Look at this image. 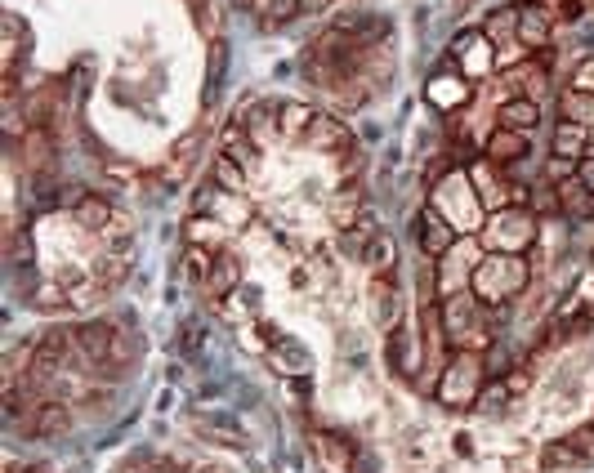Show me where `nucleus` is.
<instances>
[{
	"mask_svg": "<svg viewBox=\"0 0 594 473\" xmlns=\"http://www.w3.org/2000/svg\"><path fill=\"white\" fill-rule=\"evenodd\" d=\"M532 282V268L523 255H483L469 273V291L487 304H505V299L523 295Z\"/></svg>",
	"mask_w": 594,
	"mask_h": 473,
	"instance_id": "1",
	"label": "nucleus"
},
{
	"mask_svg": "<svg viewBox=\"0 0 594 473\" xmlns=\"http://www.w3.org/2000/svg\"><path fill=\"white\" fill-rule=\"evenodd\" d=\"M434 210L456 228V233H483V224H487V206H483V197H478L474 179H469L465 170H452L447 179L434 183Z\"/></svg>",
	"mask_w": 594,
	"mask_h": 473,
	"instance_id": "2",
	"label": "nucleus"
},
{
	"mask_svg": "<svg viewBox=\"0 0 594 473\" xmlns=\"http://www.w3.org/2000/svg\"><path fill=\"white\" fill-rule=\"evenodd\" d=\"M478 241L487 246V255H523V250L536 241V219L528 206H505V210H492L483 224Z\"/></svg>",
	"mask_w": 594,
	"mask_h": 473,
	"instance_id": "3",
	"label": "nucleus"
},
{
	"mask_svg": "<svg viewBox=\"0 0 594 473\" xmlns=\"http://www.w3.org/2000/svg\"><path fill=\"white\" fill-rule=\"evenodd\" d=\"M483 375H487L483 353H478V349L456 353L452 362H447V371H443V380H438V389H434L438 402H443V407H452V411L474 407L478 393H483Z\"/></svg>",
	"mask_w": 594,
	"mask_h": 473,
	"instance_id": "4",
	"label": "nucleus"
},
{
	"mask_svg": "<svg viewBox=\"0 0 594 473\" xmlns=\"http://www.w3.org/2000/svg\"><path fill=\"white\" fill-rule=\"evenodd\" d=\"M465 175L474 179V188H478V197H483L487 215H492V210L523 206V201H528V192H523V188H510V183L496 175V161H487V157H483V161H469Z\"/></svg>",
	"mask_w": 594,
	"mask_h": 473,
	"instance_id": "5",
	"label": "nucleus"
},
{
	"mask_svg": "<svg viewBox=\"0 0 594 473\" xmlns=\"http://www.w3.org/2000/svg\"><path fill=\"white\" fill-rule=\"evenodd\" d=\"M438 322H443V335L452 344H469V335L478 331V295L474 291L447 295L443 308H438Z\"/></svg>",
	"mask_w": 594,
	"mask_h": 473,
	"instance_id": "6",
	"label": "nucleus"
},
{
	"mask_svg": "<svg viewBox=\"0 0 594 473\" xmlns=\"http://www.w3.org/2000/svg\"><path fill=\"white\" fill-rule=\"evenodd\" d=\"M27 415H32V420H23V433L27 438H36V442H54V438H63V433L72 429V407H67V402L45 398V402H36Z\"/></svg>",
	"mask_w": 594,
	"mask_h": 473,
	"instance_id": "7",
	"label": "nucleus"
},
{
	"mask_svg": "<svg viewBox=\"0 0 594 473\" xmlns=\"http://www.w3.org/2000/svg\"><path fill=\"white\" fill-rule=\"evenodd\" d=\"M452 59H461V76H487L492 72V41L478 32H461L452 41Z\"/></svg>",
	"mask_w": 594,
	"mask_h": 473,
	"instance_id": "8",
	"label": "nucleus"
},
{
	"mask_svg": "<svg viewBox=\"0 0 594 473\" xmlns=\"http://www.w3.org/2000/svg\"><path fill=\"white\" fill-rule=\"evenodd\" d=\"M304 143H309L313 152H335V157H344V152H353V130H344V121H335V117H313Z\"/></svg>",
	"mask_w": 594,
	"mask_h": 473,
	"instance_id": "9",
	"label": "nucleus"
},
{
	"mask_svg": "<svg viewBox=\"0 0 594 473\" xmlns=\"http://www.w3.org/2000/svg\"><path fill=\"white\" fill-rule=\"evenodd\" d=\"M554 14L545 5H519V45L528 50H550Z\"/></svg>",
	"mask_w": 594,
	"mask_h": 473,
	"instance_id": "10",
	"label": "nucleus"
},
{
	"mask_svg": "<svg viewBox=\"0 0 594 473\" xmlns=\"http://www.w3.org/2000/svg\"><path fill=\"white\" fill-rule=\"evenodd\" d=\"M416 237H420V250H425L429 259H443L447 250L456 246V228L447 224V219L438 215V210H425V215H420V228H416Z\"/></svg>",
	"mask_w": 594,
	"mask_h": 473,
	"instance_id": "11",
	"label": "nucleus"
},
{
	"mask_svg": "<svg viewBox=\"0 0 594 473\" xmlns=\"http://www.w3.org/2000/svg\"><path fill=\"white\" fill-rule=\"evenodd\" d=\"M425 94H429V103H434V108L456 112V108H465V103H469V76L438 72V76H429Z\"/></svg>",
	"mask_w": 594,
	"mask_h": 473,
	"instance_id": "12",
	"label": "nucleus"
},
{
	"mask_svg": "<svg viewBox=\"0 0 594 473\" xmlns=\"http://www.w3.org/2000/svg\"><path fill=\"white\" fill-rule=\"evenodd\" d=\"M72 210H76V219H81V228H90V233H108V224H126V219L117 215V206H112L108 197H99V192H85Z\"/></svg>",
	"mask_w": 594,
	"mask_h": 473,
	"instance_id": "13",
	"label": "nucleus"
},
{
	"mask_svg": "<svg viewBox=\"0 0 594 473\" xmlns=\"http://www.w3.org/2000/svg\"><path fill=\"white\" fill-rule=\"evenodd\" d=\"M483 157L496 161V166H510V161L528 157V134L523 130H492L483 143Z\"/></svg>",
	"mask_w": 594,
	"mask_h": 473,
	"instance_id": "14",
	"label": "nucleus"
},
{
	"mask_svg": "<svg viewBox=\"0 0 594 473\" xmlns=\"http://www.w3.org/2000/svg\"><path fill=\"white\" fill-rule=\"evenodd\" d=\"M23 161H27L32 175H50V170H54V130H36V125H27Z\"/></svg>",
	"mask_w": 594,
	"mask_h": 473,
	"instance_id": "15",
	"label": "nucleus"
},
{
	"mask_svg": "<svg viewBox=\"0 0 594 473\" xmlns=\"http://www.w3.org/2000/svg\"><path fill=\"white\" fill-rule=\"evenodd\" d=\"M389 366H394L398 375H416L420 371V344H416V335H411L407 326H394V331H389Z\"/></svg>",
	"mask_w": 594,
	"mask_h": 473,
	"instance_id": "16",
	"label": "nucleus"
},
{
	"mask_svg": "<svg viewBox=\"0 0 594 473\" xmlns=\"http://www.w3.org/2000/svg\"><path fill=\"white\" fill-rule=\"evenodd\" d=\"M554 201H559L568 215H577V219H590V215H594V192L586 188V183H581V175L554 183Z\"/></svg>",
	"mask_w": 594,
	"mask_h": 473,
	"instance_id": "17",
	"label": "nucleus"
},
{
	"mask_svg": "<svg viewBox=\"0 0 594 473\" xmlns=\"http://www.w3.org/2000/svg\"><path fill=\"white\" fill-rule=\"evenodd\" d=\"M586 152H590V125L559 121V130H554V157L559 161H581Z\"/></svg>",
	"mask_w": 594,
	"mask_h": 473,
	"instance_id": "18",
	"label": "nucleus"
},
{
	"mask_svg": "<svg viewBox=\"0 0 594 473\" xmlns=\"http://www.w3.org/2000/svg\"><path fill=\"white\" fill-rule=\"evenodd\" d=\"M362 210H367V206H362V192H358V188H340V192L331 197L327 215H331V224L340 228V233H349V228L362 219Z\"/></svg>",
	"mask_w": 594,
	"mask_h": 473,
	"instance_id": "19",
	"label": "nucleus"
},
{
	"mask_svg": "<svg viewBox=\"0 0 594 473\" xmlns=\"http://www.w3.org/2000/svg\"><path fill=\"white\" fill-rule=\"evenodd\" d=\"M367 273H394V264H398V246H394V237H385V233H376L367 241V250H362V259H358Z\"/></svg>",
	"mask_w": 594,
	"mask_h": 473,
	"instance_id": "20",
	"label": "nucleus"
},
{
	"mask_svg": "<svg viewBox=\"0 0 594 473\" xmlns=\"http://www.w3.org/2000/svg\"><path fill=\"white\" fill-rule=\"evenodd\" d=\"M371 313H376V322H398V282L389 273H380L376 282H371Z\"/></svg>",
	"mask_w": 594,
	"mask_h": 473,
	"instance_id": "21",
	"label": "nucleus"
},
{
	"mask_svg": "<svg viewBox=\"0 0 594 473\" xmlns=\"http://www.w3.org/2000/svg\"><path fill=\"white\" fill-rule=\"evenodd\" d=\"M313 117H318V112H313L309 103H282V108H277V134H282V139H304Z\"/></svg>",
	"mask_w": 594,
	"mask_h": 473,
	"instance_id": "22",
	"label": "nucleus"
},
{
	"mask_svg": "<svg viewBox=\"0 0 594 473\" xmlns=\"http://www.w3.org/2000/svg\"><path fill=\"white\" fill-rule=\"evenodd\" d=\"M219 152H224V157H233V161H242L246 170H251L255 161H260V143H255L251 134H246L242 125H237V121L228 125V130H224V148H219Z\"/></svg>",
	"mask_w": 594,
	"mask_h": 473,
	"instance_id": "23",
	"label": "nucleus"
},
{
	"mask_svg": "<svg viewBox=\"0 0 594 473\" xmlns=\"http://www.w3.org/2000/svg\"><path fill=\"white\" fill-rule=\"evenodd\" d=\"M536 121H541V103H536V99L501 103V125H505V130H532Z\"/></svg>",
	"mask_w": 594,
	"mask_h": 473,
	"instance_id": "24",
	"label": "nucleus"
},
{
	"mask_svg": "<svg viewBox=\"0 0 594 473\" xmlns=\"http://www.w3.org/2000/svg\"><path fill=\"white\" fill-rule=\"evenodd\" d=\"M483 36L496 45V50H501V41H510V36H514V41H519V5H505V9H496V14L487 18Z\"/></svg>",
	"mask_w": 594,
	"mask_h": 473,
	"instance_id": "25",
	"label": "nucleus"
},
{
	"mask_svg": "<svg viewBox=\"0 0 594 473\" xmlns=\"http://www.w3.org/2000/svg\"><path fill=\"white\" fill-rule=\"evenodd\" d=\"M215 259H219V250H210V246H184L179 268H184L188 282H206V277L215 273Z\"/></svg>",
	"mask_w": 594,
	"mask_h": 473,
	"instance_id": "26",
	"label": "nucleus"
},
{
	"mask_svg": "<svg viewBox=\"0 0 594 473\" xmlns=\"http://www.w3.org/2000/svg\"><path fill=\"white\" fill-rule=\"evenodd\" d=\"M242 282V268H237V259L233 255H224V250H219V259H215V273L206 277V286H210V295H233V286Z\"/></svg>",
	"mask_w": 594,
	"mask_h": 473,
	"instance_id": "27",
	"label": "nucleus"
},
{
	"mask_svg": "<svg viewBox=\"0 0 594 473\" xmlns=\"http://www.w3.org/2000/svg\"><path fill=\"white\" fill-rule=\"evenodd\" d=\"M197 433L210 442H219V447H233V451L246 447V433L237 429L233 420H197Z\"/></svg>",
	"mask_w": 594,
	"mask_h": 473,
	"instance_id": "28",
	"label": "nucleus"
},
{
	"mask_svg": "<svg viewBox=\"0 0 594 473\" xmlns=\"http://www.w3.org/2000/svg\"><path fill=\"white\" fill-rule=\"evenodd\" d=\"M215 183L224 192H246V183H251V170L242 166V161H233V157H224V152H219L215 157Z\"/></svg>",
	"mask_w": 594,
	"mask_h": 473,
	"instance_id": "29",
	"label": "nucleus"
},
{
	"mask_svg": "<svg viewBox=\"0 0 594 473\" xmlns=\"http://www.w3.org/2000/svg\"><path fill=\"white\" fill-rule=\"evenodd\" d=\"M184 237H188V246H210V250H219V241H224V228H219V219L193 215V219L184 224Z\"/></svg>",
	"mask_w": 594,
	"mask_h": 473,
	"instance_id": "30",
	"label": "nucleus"
},
{
	"mask_svg": "<svg viewBox=\"0 0 594 473\" xmlns=\"http://www.w3.org/2000/svg\"><path fill=\"white\" fill-rule=\"evenodd\" d=\"M559 456L594 460V424H590V429H577V433H568V438H563V442H554V447H550V460H559Z\"/></svg>",
	"mask_w": 594,
	"mask_h": 473,
	"instance_id": "31",
	"label": "nucleus"
},
{
	"mask_svg": "<svg viewBox=\"0 0 594 473\" xmlns=\"http://www.w3.org/2000/svg\"><path fill=\"white\" fill-rule=\"evenodd\" d=\"M563 108V121H577V125H594V94H581V90H568L559 99Z\"/></svg>",
	"mask_w": 594,
	"mask_h": 473,
	"instance_id": "32",
	"label": "nucleus"
},
{
	"mask_svg": "<svg viewBox=\"0 0 594 473\" xmlns=\"http://www.w3.org/2000/svg\"><path fill=\"white\" fill-rule=\"evenodd\" d=\"M18 54H23V23L9 14L5 18V72H18Z\"/></svg>",
	"mask_w": 594,
	"mask_h": 473,
	"instance_id": "33",
	"label": "nucleus"
},
{
	"mask_svg": "<svg viewBox=\"0 0 594 473\" xmlns=\"http://www.w3.org/2000/svg\"><path fill=\"white\" fill-rule=\"evenodd\" d=\"M295 9H300V0H260V23L264 27H282Z\"/></svg>",
	"mask_w": 594,
	"mask_h": 473,
	"instance_id": "34",
	"label": "nucleus"
},
{
	"mask_svg": "<svg viewBox=\"0 0 594 473\" xmlns=\"http://www.w3.org/2000/svg\"><path fill=\"white\" fill-rule=\"evenodd\" d=\"M67 299H72V295H67V291H63V286L45 282V286H41V291H36V308H41V313H59V308L67 304Z\"/></svg>",
	"mask_w": 594,
	"mask_h": 473,
	"instance_id": "35",
	"label": "nucleus"
},
{
	"mask_svg": "<svg viewBox=\"0 0 594 473\" xmlns=\"http://www.w3.org/2000/svg\"><path fill=\"white\" fill-rule=\"evenodd\" d=\"M519 81H523V94H528V99H541L545 94V85H550V76H545V67H523L519 72Z\"/></svg>",
	"mask_w": 594,
	"mask_h": 473,
	"instance_id": "36",
	"label": "nucleus"
},
{
	"mask_svg": "<svg viewBox=\"0 0 594 473\" xmlns=\"http://www.w3.org/2000/svg\"><path fill=\"white\" fill-rule=\"evenodd\" d=\"M568 90H581V94H594V59L577 63V72H572V85Z\"/></svg>",
	"mask_w": 594,
	"mask_h": 473,
	"instance_id": "37",
	"label": "nucleus"
},
{
	"mask_svg": "<svg viewBox=\"0 0 594 473\" xmlns=\"http://www.w3.org/2000/svg\"><path fill=\"white\" fill-rule=\"evenodd\" d=\"M505 393H510V398L528 393V375H523V371H514V375H510V384H505Z\"/></svg>",
	"mask_w": 594,
	"mask_h": 473,
	"instance_id": "38",
	"label": "nucleus"
},
{
	"mask_svg": "<svg viewBox=\"0 0 594 473\" xmlns=\"http://www.w3.org/2000/svg\"><path fill=\"white\" fill-rule=\"evenodd\" d=\"M577 175H581V183H586V188L594 192V157L581 161V170H577Z\"/></svg>",
	"mask_w": 594,
	"mask_h": 473,
	"instance_id": "39",
	"label": "nucleus"
},
{
	"mask_svg": "<svg viewBox=\"0 0 594 473\" xmlns=\"http://www.w3.org/2000/svg\"><path fill=\"white\" fill-rule=\"evenodd\" d=\"M197 340H201V331H197L193 322H188V326H184V349H197Z\"/></svg>",
	"mask_w": 594,
	"mask_h": 473,
	"instance_id": "40",
	"label": "nucleus"
},
{
	"mask_svg": "<svg viewBox=\"0 0 594 473\" xmlns=\"http://www.w3.org/2000/svg\"><path fill=\"white\" fill-rule=\"evenodd\" d=\"M188 5H193V9H197V14H201V18H210V14H206V0H188Z\"/></svg>",
	"mask_w": 594,
	"mask_h": 473,
	"instance_id": "41",
	"label": "nucleus"
},
{
	"mask_svg": "<svg viewBox=\"0 0 594 473\" xmlns=\"http://www.w3.org/2000/svg\"><path fill=\"white\" fill-rule=\"evenodd\" d=\"M590 157H594V125H590Z\"/></svg>",
	"mask_w": 594,
	"mask_h": 473,
	"instance_id": "42",
	"label": "nucleus"
},
{
	"mask_svg": "<svg viewBox=\"0 0 594 473\" xmlns=\"http://www.w3.org/2000/svg\"><path fill=\"white\" fill-rule=\"evenodd\" d=\"M193 473H215V469H193Z\"/></svg>",
	"mask_w": 594,
	"mask_h": 473,
	"instance_id": "43",
	"label": "nucleus"
},
{
	"mask_svg": "<svg viewBox=\"0 0 594 473\" xmlns=\"http://www.w3.org/2000/svg\"><path fill=\"white\" fill-rule=\"evenodd\" d=\"M586 5H594V0H586Z\"/></svg>",
	"mask_w": 594,
	"mask_h": 473,
	"instance_id": "44",
	"label": "nucleus"
}]
</instances>
